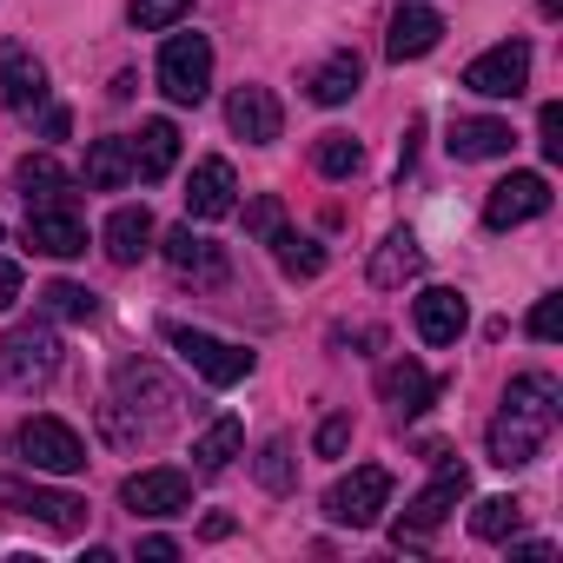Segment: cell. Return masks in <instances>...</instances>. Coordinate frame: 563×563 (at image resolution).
<instances>
[{"instance_id": "obj_1", "label": "cell", "mask_w": 563, "mask_h": 563, "mask_svg": "<svg viewBox=\"0 0 563 563\" xmlns=\"http://www.w3.org/2000/svg\"><path fill=\"white\" fill-rule=\"evenodd\" d=\"M556 418H563V391H556V378H550V372H523V378H510L504 411L490 418V464L523 471V464L550 444Z\"/></svg>"}, {"instance_id": "obj_2", "label": "cell", "mask_w": 563, "mask_h": 563, "mask_svg": "<svg viewBox=\"0 0 563 563\" xmlns=\"http://www.w3.org/2000/svg\"><path fill=\"white\" fill-rule=\"evenodd\" d=\"M54 372H60V339L47 325H21L8 345H0V385L21 391V398L27 391H47Z\"/></svg>"}, {"instance_id": "obj_3", "label": "cell", "mask_w": 563, "mask_h": 563, "mask_svg": "<svg viewBox=\"0 0 563 563\" xmlns=\"http://www.w3.org/2000/svg\"><path fill=\"white\" fill-rule=\"evenodd\" d=\"M159 93L173 107H199L212 93V41L206 34H173L159 47Z\"/></svg>"}, {"instance_id": "obj_4", "label": "cell", "mask_w": 563, "mask_h": 563, "mask_svg": "<svg viewBox=\"0 0 563 563\" xmlns=\"http://www.w3.org/2000/svg\"><path fill=\"white\" fill-rule=\"evenodd\" d=\"M14 451H21L27 471H54V477L87 471V444H80V431L60 424V418H27V424L14 431Z\"/></svg>"}, {"instance_id": "obj_5", "label": "cell", "mask_w": 563, "mask_h": 563, "mask_svg": "<svg viewBox=\"0 0 563 563\" xmlns=\"http://www.w3.org/2000/svg\"><path fill=\"white\" fill-rule=\"evenodd\" d=\"M166 345H173V352L206 378V385H219V391H225V385H239V378L252 372V352H245V345L212 339V332H192V325H166Z\"/></svg>"}, {"instance_id": "obj_6", "label": "cell", "mask_w": 563, "mask_h": 563, "mask_svg": "<svg viewBox=\"0 0 563 563\" xmlns=\"http://www.w3.org/2000/svg\"><path fill=\"white\" fill-rule=\"evenodd\" d=\"M464 490H471V471L464 464H451L444 451H438V477L405 504V523H398V543H418V537H431L457 504H464Z\"/></svg>"}, {"instance_id": "obj_7", "label": "cell", "mask_w": 563, "mask_h": 563, "mask_svg": "<svg viewBox=\"0 0 563 563\" xmlns=\"http://www.w3.org/2000/svg\"><path fill=\"white\" fill-rule=\"evenodd\" d=\"M391 504V471L385 464H358L352 477H339L332 490H325V517L332 523H345V530H365V523H378V510Z\"/></svg>"}, {"instance_id": "obj_8", "label": "cell", "mask_w": 563, "mask_h": 563, "mask_svg": "<svg viewBox=\"0 0 563 563\" xmlns=\"http://www.w3.org/2000/svg\"><path fill=\"white\" fill-rule=\"evenodd\" d=\"M464 87L484 93V100H517V93L530 87V47H523V41H497V47H484V54L464 67Z\"/></svg>"}, {"instance_id": "obj_9", "label": "cell", "mask_w": 563, "mask_h": 563, "mask_svg": "<svg viewBox=\"0 0 563 563\" xmlns=\"http://www.w3.org/2000/svg\"><path fill=\"white\" fill-rule=\"evenodd\" d=\"M543 212H550V179H543V173H510V179H497L490 199H484V225H490V232L530 225V219H543Z\"/></svg>"}, {"instance_id": "obj_10", "label": "cell", "mask_w": 563, "mask_h": 563, "mask_svg": "<svg viewBox=\"0 0 563 563\" xmlns=\"http://www.w3.org/2000/svg\"><path fill=\"white\" fill-rule=\"evenodd\" d=\"M120 504H126L133 517H179V510L192 504V477H186V471H173V464L133 471V477L120 484Z\"/></svg>"}, {"instance_id": "obj_11", "label": "cell", "mask_w": 563, "mask_h": 563, "mask_svg": "<svg viewBox=\"0 0 563 563\" xmlns=\"http://www.w3.org/2000/svg\"><path fill=\"white\" fill-rule=\"evenodd\" d=\"M225 126L245 140V146H272L278 133H286V107H278L272 87H239L225 100Z\"/></svg>"}, {"instance_id": "obj_12", "label": "cell", "mask_w": 563, "mask_h": 563, "mask_svg": "<svg viewBox=\"0 0 563 563\" xmlns=\"http://www.w3.org/2000/svg\"><path fill=\"white\" fill-rule=\"evenodd\" d=\"M27 245L47 252V258H80V252H87V219L74 212V199L34 206V212H27Z\"/></svg>"}, {"instance_id": "obj_13", "label": "cell", "mask_w": 563, "mask_h": 563, "mask_svg": "<svg viewBox=\"0 0 563 563\" xmlns=\"http://www.w3.org/2000/svg\"><path fill=\"white\" fill-rule=\"evenodd\" d=\"M411 319H418V339H424V345H457V339H464V325H471V306H464V292L431 286V292H418Z\"/></svg>"}, {"instance_id": "obj_14", "label": "cell", "mask_w": 563, "mask_h": 563, "mask_svg": "<svg viewBox=\"0 0 563 563\" xmlns=\"http://www.w3.org/2000/svg\"><path fill=\"white\" fill-rule=\"evenodd\" d=\"M0 100H8L14 113H34L47 100V67L27 47H14V41H0Z\"/></svg>"}, {"instance_id": "obj_15", "label": "cell", "mask_w": 563, "mask_h": 563, "mask_svg": "<svg viewBox=\"0 0 563 563\" xmlns=\"http://www.w3.org/2000/svg\"><path fill=\"white\" fill-rule=\"evenodd\" d=\"M232 206H239L232 166H225V159H199L192 179H186V212H192V219H225Z\"/></svg>"}, {"instance_id": "obj_16", "label": "cell", "mask_w": 563, "mask_h": 563, "mask_svg": "<svg viewBox=\"0 0 563 563\" xmlns=\"http://www.w3.org/2000/svg\"><path fill=\"white\" fill-rule=\"evenodd\" d=\"M438 34H444V21H438V8H398L391 14V34H385V54L405 67V60H424L431 47H438Z\"/></svg>"}, {"instance_id": "obj_17", "label": "cell", "mask_w": 563, "mask_h": 563, "mask_svg": "<svg viewBox=\"0 0 563 563\" xmlns=\"http://www.w3.org/2000/svg\"><path fill=\"white\" fill-rule=\"evenodd\" d=\"M100 245H107V258H113V265H140V258L153 252V212H146V206H113V219H107Z\"/></svg>"}, {"instance_id": "obj_18", "label": "cell", "mask_w": 563, "mask_h": 563, "mask_svg": "<svg viewBox=\"0 0 563 563\" xmlns=\"http://www.w3.org/2000/svg\"><path fill=\"white\" fill-rule=\"evenodd\" d=\"M431 391H438V385H431V372H424V365H411V358H398V365H385V372H378V398L391 405V418H418V411L431 405Z\"/></svg>"}, {"instance_id": "obj_19", "label": "cell", "mask_w": 563, "mask_h": 563, "mask_svg": "<svg viewBox=\"0 0 563 563\" xmlns=\"http://www.w3.org/2000/svg\"><path fill=\"white\" fill-rule=\"evenodd\" d=\"M146 398V411H153V424H166L173 418V385L159 378V365H120L113 372V405H140Z\"/></svg>"}, {"instance_id": "obj_20", "label": "cell", "mask_w": 563, "mask_h": 563, "mask_svg": "<svg viewBox=\"0 0 563 563\" xmlns=\"http://www.w3.org/2000/svg\"><path fill=\"white\" fill-rule=\"evenodd\" d=\"M424 272V245H418V232H391L378 252H372V286L378 292H391V286H405V278H418Z\"/></svg>"}, {"instance_id": "obj_21", "label": "cell", "mask_w": 563, "mask_h": 563, "mask_svg": "<svg viewBox=\"0 0 563 563\" xmlns=\"http://www.w3.org/2000/svg\"><path fill=\"white\" fill-rule=\"evenodd\" d=\"M126 146H133V179H166L173 159H179V126L173 120H146L140 140H126Z\"/></svg>"}, {"instance_id": "obj_22", "label": "cell", "mask_w": 563, "mask_h": 563, "mask_svg": "<svg viewBox=\"0 0 563 563\" xmlns=\"http://www.w3.org/2000/svg\"><path fill=\"white\" fill-rule=\"evenodd\" d=\"M358 80H365V60L345 47V54H332V60H319L312 67V80H306V93L319 100V107H345L352 93H358Z\"/></svg>"}, {"instance_id": "obj_23", "label": "cell", "mask_w": 563, "mask_h": 563, "mask_svg": "<svg viewBox=\"0 0 563 563\" xmlns=\"http://www.w3.org/2000/svg\"><path fill=\"white\" fill-rule=\"evenodd\" d=\"M444 146H451V159H504L517 146V133L504 120H457Z\"/></svg>"}, {"instance_id": "obj_24", "label": "cell", "mask_w": 563, "mask_h": 563, "mask_svg": "<svg viewBox=\"0 0 563 563\" xmlns=\"http://www.w3.org/2000/svg\"><path fill=\"white\" fill-rule=\"evenodd\" d=\"M80 179H87V192H120V186L133 179V146H126V140H93Z\"/></svg>"}, {"instance_id": "obj_25", "label": "cell", "mask_w": 563, "mask_h": 563, "mask_svg": "<svg viewBox=\"0 0 563 563\" xmlns=\"http://www.w3.org/2000/svg\"><path fill=\"white\" fill-rule=\"evenodd\" d=\"M166 258H173V272H186V278H219V272H225V252H219L212 239H199L192 225H173V232H166Z\"/></svg>"}, {"instance_id": "obj_26", "label": "cell", "mask_w": 563, "mask_h": 563, "mask_svg": "<svg viewBox=\"0 0 563 563\" xmlns=\"http://www.w3.org/2000/svg\"><path fill=\"white\" fill-rule=\"evenodd\" d=\"M8 504H14L21 517H41L47 530H80V523H87V504L67 497V490H8Z\"/></svg>"}, {"instance_id": "obj_27", "label": "cell", "mask_w": 563, "mask_h": 563, "mask_svg": "<svg viewBox=\"0 0 563 563\" xmlns=\"http://www.w3.org/2000/svg\"><path fill=\"white\" fill-rule=\"evenodd\" d=\"M239 444H245V424H239V418H212V424L192 438V471H206V477L225 471V464L239 457Z\"/></svg>"}, {"instance_id": "obj_28", "label": "cell", "mask_w": 563, "mask_h": 563, "mask_svg": "<svg viewBox=\"0 0 563 563\" xmlns=\"http://www.w3.org/2000/svg\"><path fill=\"white\" fill-rule=\"evenodd\" d=\"M21 192H27V212H34V206H60L74 192V179L60 173V159L34 153V159H21Z\"/></svg>"}, {"instance_id": "obj_29", "label": "cell", "mask_w": 563, "mask_h": 563, "mask_svg": "<svg viewBox=\"0 0 563 563\" xmlns=\"http://www.w3.org/2000/svg\"><path fill=\"white\" fill-rule=\"evenodd\" d=\"M265 245L278 252V265H286V278H319V272H325V245H319V239H299V232H286V225H278V232H272Z\"/></svg>"}, {"instance_id": "obj_30", "label": "cell", "mask_w": 563, "mask_h": 563, "mask_svg": "<svg viewBox=\"0 0 563 563\" xmlns=\"http://www.w3.org/2000/svg\"><path fill=\"white\" fill-rule=\"evenodd\" d=\"M517 523H523V504H517V497H484V504L471 510V537H484V543L517 537Z\"/></svg>"}, {"instance_id": "obj_31", "label": "cell", "mask_w": 563, "mask_h": 563, "mask_svg": "<svg viewBox=\"0 0 563 563\" xmlns=\"http://www.w3.org/2000/svg\"><path fill=\"white\" fill-rule=\"evenodd\" d=\"M312 166H319L325 179H352V173L365 166V146H358L352 133H325V140H319V153H312Z\"/></svg>"}, {"instance_id": "obj_32", "label": "cell", "mask_w": 563, "mask_h": 563, "mask_svg": "<svg viewBox=\"0 0 563 563\" xmlns=\"http://www.w3.org/2000/svg\"><path fill=\"white\" fill-rule=\"evenodd\" d=\"M41 306H47L54 319H74V325H87V319L100 312V299H93L87 286H74V278H54V286L41 292Z\"/></svg>"}, {"instance_id": "obj_33", "label": "cell", "mask_w": 563, "mask_h": 563, "mask_svg": "<svg viewBox=\"0 0 563 563\" xmlns=\"http://www.w3.org/2000/svg\"><path fill=\"white\" fill-rule=\"evenodd\" d=\"M252 471H258V484H265L272 497H286V490H292V444H286V438H265Z\"/></svg>"}, {"instance_id": "obj_34", "label": "cell", "mask_w": 563, "mask_h": 563, "mask_svg": "<svg viewBox=\"0 0 563 563\" xmlns=\"http://www.w3.org/2000/svg\"><path fill=\"white\" fill-rule=\"evenodd\" d=\"M192 14V0H133L126 8V21L140 27V34H159V27H179Z\"/></svg>"}, {"instance_id": "obj_35", "label": "cell", "mask_w": 563, "mask_h": 563, "mask_svg": "<svg viewBox=\"0 0 563 563\" xmlns=\"http://www.w3.org/2000/svg\"><path fill=\"white\" fill-rule=\"evenodd\" d=\"M278 225H286V206H278V199H272V192H265V199H252V206H245V232H252V239H272V232H278Z\"/></svg>"}, {"instance_id": "obj_36", "label": "cell", "mask_w": 563, "mask_h": 563, "mask_svg": "<svg viewBox=\"0 0 563 563\" xmlns=\"http://www.w3.org/2000/svg\"><path fill=\"white\" fill-rule=\"evenodd\" d=\"M537 146H543V159H563V107L556 100L537 113Z\"/></svg>"}, {"instance_id": "obj_37", "label": "cell", "mask_w": 563, "mask_h": 563, "mask_svg": "<svg viewBox=\"0 0 563 563\" xmlns=\"http://www.w3.org/2000/svg\"><path fill=\"white\" fill-rule=\"evenodd\" d=\"M563 332V299H537V312H530V339H556Z\"/></svg>"}, {"instance_id": "obj_38", "label": "cell", "mask_w": 563, "mask_h": 563, "mask_svg": "<svg viewBox=\"0 0 563 563\" xmlns=\"http://www.w3.org/2000/svg\"><path fill=\"white\" fill-rule=\"evenodd\" d=\"M312 444H319V457H339V451H345V444H352V418H345V411H339V418H325V424H319V438H312Z\"/></svg>"}, {"instance_id": "obj_39", "label": "cell", "mask_w": 563, "mask_h": 563, "mask_svg": "<svg viewBox=\"0 0 563 563\" xmlns=\"http://www.w3.org/2000/svg\"><path fill=\"white\" fill-rule=\"evenodd\" d=\"M14 299H21V265H14V258H0V312H8Z\"/></svg>"}, {"instance_id": "obj_40", "label": "cell", "mask_w": 563, "mask_h": 563, "mask_svg": "<svg viewBox=\"0 0 563 563\" xmlns=\"http://www.w3.org/2000/svg\"><path fill=\"white\" fill-rule=\"evenodd\" d=\"M140 556H146V563H173L179 543H173V537H140Z\"/></svg>"}, {"instance_id": "obj_41", "label": "cell", "mask_w": 563, "mask_h": 563, "mask_svg": "<svg viewBox=\"0 0 563 563\" xmlns=\"http://www.w3.org/2000/svg\"><path fill=\"white\" fill-rule=\"evenodd\" d=\"M537 8H543V14H550V21H556V14H563V0H537Z\"/></svg>"}]
</instances>
